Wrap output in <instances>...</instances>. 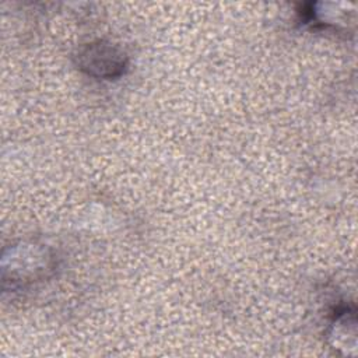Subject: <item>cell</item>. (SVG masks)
I'll use <instances>...</instances> for the list:
<instances>
[{
  "label": "cell",
  "instance_id": "6da1fadb",
  "mask_svg": "<svg viewBox=\"0 0 358 358\" xmlns=\"http://www.w3.org/2000/svg\"><path fill=\"white\" fill-rule=\"evenodd\" d=\"M80 59H83V69H87L88 73L101 77H115L122 71L124 66L122 53L110 46L101 43L90 45L81 53Z\"/></svg>",
  "mask_w": 358,
  "mask_h": 358
}]
</instances>
